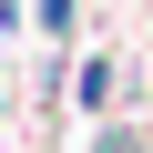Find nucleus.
Here are the masks:
<instances>
[{
  "label": "nucleus",
  "mask_w": 153,
  "mask_h": 153,
  "mask_svg": "<svg viewBox=\"0 0 153 153\" xmlns=\"http://www.w3.org/2000/svg\"><path fill=\"white\" fill-rule=\"evenodd\" d=\"M71 102L102 112V102H112V61H82V71H71Z\"/></svg>",
  "instance_id": "f257e3e1"
},
{
  "label": "nucleus",
  "mask_w": 153,
  "mask_h": 153,
  "mask_svg": "<svg viewBox=\"0 0 153 153\" xmlns=\"http://www.w3.org/2000/svg\"><path fill=\"white\" fill-rule=\"evenodd\" d=\"M71 21H82L71 0H41V31H51V41H71Z\"/></svg>",
  "instance_id": "f03ea898"
},
{
  "label": "nucleus",
  "mask_w": 153,
  "mask_h": 153,
  "mask_svg": "<svg viewBox=\"0 0 153 153\" xmlns=\"http://www.w3.org/2000/svg\"><path fill=\"white\" fill-rule=\"evenodd\" d=\"M92 153H153V143H143V133H133V123H112V133H102V143H92Z\"/></svg>",
  "instance_id": "7ed1b4c3"
}]
</instances>
